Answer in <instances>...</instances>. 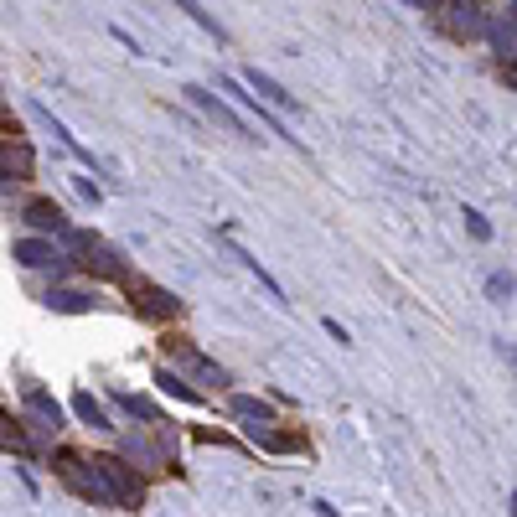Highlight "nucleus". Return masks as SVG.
<instances>
[{"label": "nucleus", "instance_id": "9", "mask_svg": "<svg viewBox=\"0 0 517 517\" xmlns=\"http://www.w3.org/2000/svg\"><path fill=\"white\" fill-rule=\"evenodd\" d=\"M238 83L249 88V94H254L264 109H269V104H275V109H285V114H295V109H300V99L290 94V88H285V83H275L269 73H259V68H249V73H243Z\"/></svg>", "mask_w": 517, "mask_h": 517}, {"label": "nucleus", "instance_id": "14", "mask_svg": "<svg viewBox=\"0 0 517 517\" xmlns=\"http://www.w3.org/2000/svg\"><path fill=\"white\" fill-rule=\"evenodd\" d=\"M21 218H26V223H32L37 233H52V238H57V233H63V228H68V212H63V207H57L52 197H32V202H26V207H21Z\"/></svg>", "mask_w": 517, "mask_h": 517}, {"label": "nucleus", "instance_id": "13", "mask_svg": "<svg viewBox=\"0 0 517 517\" xmlns=\"http://www.w3.org/2000/svg\"><path fill=\"white\" fill-rule=\"evenodd\" d=\"M11 254H16L26 269H52V275H63V269H68V264H63V254L52 249V238H21Z\"/></svg>", "mask_w": 517, "mask_h": 517}, {"label": "nucleus", "instance_id": "3", "mask_svg": "<svg viewBox=\"0 0 517 517\" xmlns=\"http://www.w3.org/2000/svg\"><path fill=\"white\" fill-rule=\"evenodd\" d=\"M166 347H171V357H176V378L187 383V388H192V383H197V388H228V383H233L223 362H212V357L192 352L181 337H176V342H166Z\"/></svg>", "mask_w": 517, "mask_h": 517}, {"label": "nucleus", "instance_id": "29", "mask_svg": "<svg viewBox=\"0 0 517 517\" xmlns=\"http://www.w3.org/2000/svg\"><path fill=\"white\" fill-rule=\"evenodd\" d=\"M0 130H11V135H16V119H11V109H6V99H0Z\"/></svg>", "mask_w": 517, "mask_h": 517}, {"label": "nucleus", "instance_id": "10", "mask_svg": "<svg viewBox=\"0 0 517 517\" xmlns=\"http://www.w3.org/2000/svg\"><path fill=\"white\" fill-rule=\"evenodd\" d=\"M0 176L11 181H32L37 176V150L26 145V140H0Z\"/></svg>", "mask_w": 517, "mask_h": 517}, {"label": "nucleus", "instance_id": "19", "mask_svg": "<svg viewBox=\"0 0 517 517\" xmlns=\"http://www.w3.org/2000/svg\"><path fill=\"white\" fill-rule=\"evenodd\" d=\"M73 414L88 424V430H114V424H109V414H104V404L94 399V393H83V388L73 393Z\"/></svg>", "mask_w": 517, "mask_h": 517}, {"label": "nucleus", "instance_id": "30", "mask_svg": "<svg viewBox=\"0 0 517 517\" xmlns=\"http://www.w3.org/2000/svg\"><path fill=\"white\" fill-rule=\"evenodd\" d=\"M311 507H316V517H342V512H337V507H331V502H321V497H316V502H311Z\"/></svg>", "mask_w": 517, "mask_h": 517}, {"label": "nucleus", "instance_id": "20", "mask_svg": "<svg viewBox=\"0 0 517 517\" xmlns=\"http://www.w3.org/2000/svg\"><path fill=\"white\" fill-rule=\"evenodd\" d=\"M0 450L6 455H32V440H26L21 419H11L6 409H0Z\"/></svg>", "mask_w": 517, "mask_h": 517}, {"label": "nucleus", "instance_id": "31", "mask_svg": "<svg viewBox=\"0 0 517 517\" xmlns=\"http://www.w3.org/2000/svg\"><path fill=\"white\" fill-rule=\"evenodd\" d=\"M11 192H16V187H11V181H6V176H0V202H11Z\"/></svg>", "mask_w": 517, "mask_h": 517}, {"label": "nucleus", "instance_id": "18", "mask_svg": "<svg viewBox=\"0 0 517 517\" xmlns=\"http://www.w3.org/2000/svg\"><path fill=\"white\" fill-rule=\"evenodd\" d=\"M228 254H233V259H238L243 269H249V275H259V285H264L269 295H275V300H280V306H290V295H285V285H280L275 275H269V269H264V264H259V259L249 254V249H243V243H233V238H228Z\"/></svg>", "mask_w": 517, "mask_h": 517}, {"label": "nucleus", "instance_id": "21", "mask_svg": "<svg viewBox=\"0 0 517 517\" xmlns=\"http://www.w3.org/2000/svg\"><path fill=\"white\" fill-rule=\"evenodd\" d=\"M254 445L269 450V455H290V450H300V435H295V430H264Z\"/></svg>", "mask_w": 517, "mask_h": 517}, {"label": "nucleus", "instance_id": "12", "mask_svg": "<svg viewBox=\"0 0 517 517\" xmlns=\"http://www.w3.org/2000/svg\"><path fill=\"white\" fill-rule=\"evenodd\" d=\"M430 11L450 21L455 37H481V32H486V11L471 6V0H455V6H430Z\"/></svg>", "mask_w": 517, "mask_h": 517}, {"label": "nucleus", "instance_id": "15", "mask_svg": "<svg viewBox=\"0 0 517 517\" xmlns=\"http://www.w3.org/2000/svg\"><path fill=\"white\" fill-rule=\"evenodd\" d=\"M218 94H233V99H238L243 109H254V114L264 119V125H269V135H285V125H280V119H275V114H269V109H264V104H259V99H254V94H249V88H243V83L233 78V73H223V78H218ZM285 140H290V135H285ZM290 145H300V140H290Z\"/></svg>", "mask_w": 517, "mask_h": 517}, {"label": "nucleus", "instance_id": "4", "mask_svg": "<svg viewBox=\"0 0 517 517\" xmlns=\"http://www.w3.org/2000/svg\"><path fill=\"white\" fill-rule=\"evenodd\" d=\"M21 409H26V419H21L26 440H32V435L52 440L57 430H63V404H57L47 388H26V393H21Z\"/></svg>", "mask_w": 517, "mask_h": 517}, {"label": "nucleus", "instance_id": "17", "mask_svg": "<svg viewBox=\"0 0 517 517\" xmlns=\"http://www.w3.org/2000/svg\"><path fill=\"white\" fill-rule=\"evenodd\" d=\"M42 306L47 311H63V316H88L94 311V295H83V290H63V285H52L42 295Z\"/></svg>", "mask_w": 517, "mask_h": 517}, {"label": "nucleus", "instance_id": "6", "mask_svg": "<svg viewBox=\"0 0 517 517\" xmlns=\"http://www.w3.org/2000/svg\"><path fill=\"white\" fill-rule=\"evenodd\" d=\"M57 476H63L73 492L83 497V502H99V507H109V497H104V486H99V476L88 471V455H78V450H57V466H52Z\"/></svg>", "mask_w": 517, "mask_h": 517}, {"label": "nucleus", "instance_id": "23", "mask_svg": "<svg viewBox=\"0 0 517 517\" xmlns=\"http://www.w3.org/2000/svg\"><path fill=\"white\" fill-rule=\"evenodd\" d=\"M156 388H161V393H171V399H181V404H197V399H202V393H197V388H187L171 368H161V373H156Z\"/></svg>", "mask_w": 517, "mask_h": 517}, {"label": "nucleus", "instance_id": "16", "mask_svg": "<svg viewBox=\"0 0 517 517\" xmlns=\"http://www.w3.org/2000/svg\"><path fill=\"white\" fill-rule=\"evenodd\" d=\"M486 42H492V52L502 57V68H512V57H517V32H512V16H486Z\"/></svg>", "mask_w": 517, "mask_h": 517}, {"label": "nucleus", "instance_id": "7", "mask_svg": "<svg viewBox=\"0 0 517 517\" xmlns=\"http://www.w3.org/2000/svg\"><path fill=\"white\" fill-rule=\"evenodd\" d=\"M228 414L243 424V435H249V440H259L264 430H275V409H269L264 399H254V393H233Z\"/></svg>", "mask_w": 517, "mask_h": 517}, {"label": "nucleus", "instance_id": "11", "mask_svg": "<svg viewBox=\"0 0 517 517\" xmlns=\"http://www.w3.org/2000/svg\"><path fill=\"white\" fill-rule=\"evenodd\" d=\"M181 94H187L192 104H202V109H207L212 119H218V125H228L233 135H243V140H259V135H254L249 125H243V119H238V114H233V109H228L218 94H212V88H202V83H187V88H181Z\"/></svg>", "mask_w": 517, "mask_h": 517}, {"label": "nucleus", "instance_id": "5", "mask_svg": "<svg viewBox=\"0 0 517 517\" xmlns=\"http://www.w3.org/2000/svg\"><path fill=\"white\" fill-rule=\"evenodd\" d=\"M125 290H130V306H135V316H145V321H176L181 316V300L166 290V285H150V280H125Z\"/></svg>", "mask_w": 517, "mask_h": 517}, {"label": "nucleus", "instance_id": "26", "mask_svg": "<svg viewBox=\"0 0 517 517\" xmlns=\"http://www.w3.org/2000/svg\"><path fill=\"white\" fill-rule=\"evenodd\" d=\"M181 11H187V16H192V21L202 26V32H212V37H218V42H228V32H223V26H218V21H212V16H207L202 6H181Z\"/></svg>", "mask_w": 517, "mask_h": 517}, {"label": "nucleus", "instance_id": "24", "mask_svg": "<svg viewBox=\"0 0 517 517\" xmlns=\"http://www.w3.org/2000/svg\"><path fill=\"white\" fill-rule=\"evenodd\" d=\"M114 404H119V409H125V414H140L145 424H166V419H161L156 409H150L145 399H135V393H114Z\"/></svg>", "mask_w": 517, "mask_h": 517}, {"label": "nucleus", "instance_id": "25", "mask_svg": "<svg viewBox=\"0 0 517 517\" xmlns=\"http://www.w3.org/2000/svg\"><path fill=\"white\" fill-rule=\"evenodd\" d=\"M461 218H466V228H471V238H476V243H492V223H486V218H481L476 207H466Z\"/></svg>", "mask_w": 517, "mask_h": 517}, {"label": "nucleus", "instance_id": "2", "mask_svg": "<svg viewBox=\"0 0 517 517\" xmlns=\"http://www.w3.org/2000/svg\"><path fill=\"white\" fill-rule=\"evenodd\" d=\"M88 471L99 476L109 507H119V512H140L145 507V481H140L135 466L119 461V455H88Z\"/></svg>", "mask_w": 517, "mask_h": 517}, {"label": "nucleus", "instance_id": "28", "mask_svg": "<svg viewBox=\"0 0 517 517\" xmlns=\"http://www.w3.org/2000/svg\"><path fill=\"white\" fill-rule=\"evenodd\" d=\"M78 192H83L88 202H94V207H99V197H104V192H99V187H94V181H88V176H78Z\"/></svg>", "mask_w": 517, "mask_h": 517}, {"label": "nucleus", "instance_id": "8", "mask_svg": "<svg viewBox=\"0 0 517 517\" xmlns=\"http://www.w3.org/2000/svg\"><path fill=\"white\" fill-rule=\"evenodd\" d=\"M125 466H145V471H166L171 466V445L166 440H150V435H125V455H119Z\"/></svg>", "mask_w": 517, "mask_h": 517}, {"label": "nucleus", "instance_id": "27", "mask_svg": "<svg viewBox=\"0 0 517 517\" xmlns=\"http://www.w3.org/2000/svg\"><path fill=\"white\" fill-rule=\"evenodd\" d=\"M321 326H326V337H331V342H342V347H347V342H352V331H347V326H342V321H337V316H326V321H321Z\"/></svg>", "mask_w": 517, "mask_h": 517}, {"label": "nucleus", "instance_id": "1", "mask_svg": "<svg viewBox=\"0 0 517 517\" xmlns=\"http://www.w3.org/2000/svg\"><path fill=\"white\" fill-rule=\"evenodd\" d=\"M57 238H63V249L78 259V269H83V275H94V280H119V285L130 280V269H125V259H119V249H109V243H104L99 233L63 228Z\"/></svg>", "mask_w": 517, "mask_h": 517}, {"label": "nucleus", "instance_id": "22", "mask_svg": "<svg viewBox=\"0 0 517 517\" xmlns=\"http://www.w3.org/2000/svg\"><path fill=\"white\" fill-rule=\"evenodd\" d=\"M512 269H497V275H486V300H492V306H512Z\"/></svg>", "mask_w": 517, "mask_h": 517}]
</instances>
